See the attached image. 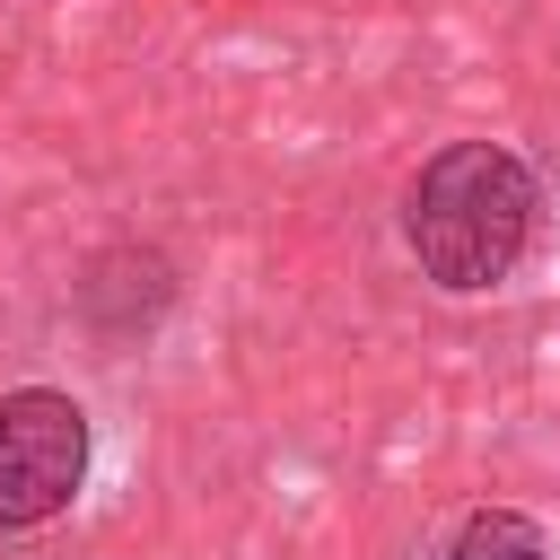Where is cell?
<instances>
[{
	"label": "cell",
	"mask_w": 560,
	"mask_h": 560,
	"mask_svg": "<svg viewBox=\"0 0 560 560\" xmlns=\"http://www.w3.org/2000/svg\"><path fill=\"white\" fill-rule=\"evenodd\" d=\"M79 490H88V411L61 385L0 394V534L70 516Z\"/></svg>",
	"instance_id": "cell-2"
},
{
	"label": "cell",
	"mask_w": 560,
	"mask_h": 560,
	"mask_svg": "<svg viewBox=\"0 0 560 560\" xmlns=\"http://www.w3.org/2000/svg\"><path fill=\"white\" fill-rule=\"evenodd\" d=\"M446 560H551V542H542V525L516 516V508H472V516L455 525V551H446Z\"/></svg>",
	"instance_id": "cell-4"
},
{
	"label": "cell",
	"mask_w": 560,
	"mask_h": 560,
	"mask_svg": "<svg viewBox=\"0 0 560 560\" xmlns=\"http://www.w3.org/2000/svg\"><path fill=\"white\" fill-rule=\"evenodd\" d=\"M534 228H542V184L508 140H446L402 184V245L420 280H438L446 298H481L516 280Z\"/></svg>",
	"instance_id": "cell-1"
},
{
	"label": "cell",
	"mask_w": 560,
	"mask_h": 560,
	"mask_svg": "<svg viewBox=\"0 0 560 560\" xmlns=\"http://www.w3.org/2000/svg\"><path fill=\"white\" fill-rule=\"evenodd\" d=\"M70 306H79V324H88L96 341H140V332L175 306V262H166L158 245L122 236V245H105V254L79 262Z\"/></svg>",
	"instance_id": "cell-3"
}]
</instances>
